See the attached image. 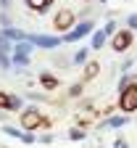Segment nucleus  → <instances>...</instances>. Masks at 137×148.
I'll return each mask as SVG.
<instances>
[{
	"mask_svg": "<svg viewBox=\"0 0 137 148\" xmlns=\"http://www.w3.org/2000/svg\"><path fill=\"white\" fill-rule=\"evenodd\" d=\"M100 3H108V0H100Z\"/></svg>",
	"mask_w": 137,
	"mask_h": 148,
	"instance_id": "28",
	"label": "nucleus"
},
{
	"mask_svg": "<svg viewBox=\"0 0 137 148\" xmlns=\"http://www.w3.org/2000/svg\"><path fill=\"white\" fill-rule=\"evenodd\" d=\"M27 42L34 50H55L63 45L61 34H45V32H27Z\"/></svg>",
	"mask_w": 137,
	"mask_h": 148,
	"instance_id": "2",
	"label": "nucleus"
},
{
	"mask_svg": "<svg viewBox=\"0 0 137 148\" xmlns=\"http://www.w3.org/2000/svg\"><path fill=\"white\" fill-rule=\"evenodd\" d=\"M129 82H134V79H132V77H129V74H124V77H121V79H119V92H121V90H124V87H127V85H129Z\"/></svg>",
	"mask_w": 137,
	"mask_h": 148,
	"instance_id": "24",
	"label": "nucleus"
},
{
	"mask_svg": "<svg viewBox=\"0 0 137 148\" xmlns=\"http://www.w3.org/2000/svg\"><path fill=\"white\" fill-rule=\"evenodd\" d=\"M21 108H24V101L18 95L0 90V111H5V114H21Z\"/></svg>",
	"mask_w": 137,
	"mask_h": 148,
	"instance_id": "7",
	"label": "nucleus"
},
{
	"mask_svg": "<svg viewBox=\"0 0 137 148\" xmlns=\"http://www.w3.org/2000/svg\"><path fill=\"white\" fill-rule=\"evenodd\" d=\"M106 40H108L106 32H103V29H95V32L90 34V50H100V48L106 45Z\"/></svg>",
	"mask_w": 137,
	"mask_h": 148,
	"instance_id": "12",
	"label": "nucleus"
},
{
	"mask_svg": "<svg viewBox=\"0 0 137 148\" xmlns=\"http://www.w3.org/2000/svg\"><path fill=\"white\" fill-rule=\"evenodd\" d=\"M18 122H21V130H24V132H37L40 127L48 124L45 114H42L37 106H24L21 114H18Z\"/></svg>",
	"mask_w": 137,
	"mask_h": 148,
	"instance_id": "1",
	"label": "nucleus"
},
{
	"mask_svg": "<svg viewBox=\"0 0 137 148\" xmlns=\"http://www.w3.org/2000/svg\"><path fill=\"white\" fill-rule=\"evenodd\" d=\"M0 24H3V29L11 27V16H8V11H0Z\"/></svg>",
	"mask_w": 137,
	"mask_h": 148,
	"instance_id": "23",
	"label": "nucleus"
},
{
	"mask_svg": "<svg viewBox=\"0 0 137 148\" xmlns=\"http://www.w3.org/2000/svg\"><path fill=\"white\" fill-rule=\"evenodd\" d=\"M127 29H129V32L137 29V13H129V16H127Z\"/></svg>",
	"mask_w": 137,
	"mask_h": 148,
	"instance_id": "22",
	"label": "nucleus"
},
{
	"mask_svg": "<svg viewBox=\"0 0 137 148\" xmlns=\"http://www.w3.org/2000/svg\"><path fill=\"white\" fill-rule=\"evenodd\" d=\"M0 148H8V145H0Z\"/></svg>",
	"mask_w": 137,
	"mask_h": 148,
	"instance_id": "29",
	"label": "nucleus"
},
{
	"mask_svg": "<svg viewBox=\"0 0 137 148\" xmlns=\"http://www.w3.org/2000/svg\"><path fill=\"white\" fill-rule=\"evenodd\" d=\"M24 98H29V101H45V92H34V90H29V92H24Z\"/></svg>",
	"mask_w": 137,
	"mask_h": 148,
	"instance_id": "21",
	"label": "nucleus"
},
{
	"mask_svg": "<svg viewBox=\"0 0 137 148\" xmlns=\"http://www.w3.org/2000/svg\"><path fill=\"white\" fill-rule=\"evenodd\" d=\"M37 79H40V85L45 87V92H53V90L61 87V79H58L53 71H40V77H37Z\"/></svg>",
	"mask_w": 137,
	"mask_h": 148,
	"instance_id": "9",
	"label": "nucleus"
},
{
	"mask_svg": "<svg viewBox=\"0 0 137 148\" xmlns=\"http://www.w3.org/2000/svg\"><path fill=\"white\" fill-rule=\"evenodd\" d=\"M113 148H129V145H127V140H124V138H119V140L113 143Z\"/></svg>",
	"mask_w": 137,
	"mask_h": 148,
	"instance_id": "25",
	"label": "nucleus"
},
{
	"mask_svg": "<svg viewBox=\"0 0 137 148\" xmlns=\"http://www.w3.org/2000/svg\"><path fill=\"white\" fill-rule=\"evenodd\" d=\"M32 53H34V48H32L27 40H24V42H16V45H13V53H11V64H13V66H29Z\"/></svg>",
	"mask_w": 137,
	"mask_h": 148,
	"instance_id": "6",
	"label": "nucleus"
},
{
	"mask_svg": "<svg viewBox=\"0 0 137 148\" xmlns=\"http://www.w3.org/2000/svg\"><path fill=\"white\" fill-rule=\"evenodd\" d=\"M0 69H3V71L13 69V64H11V56H8V53H0Z\"/></svg>",
	"mask_w": 137,
	"mask_h": 148,
	"instance_id": "19",
	"label": "nucleus"
},
{
	"mask_svg": "<svg viewBox=\"0 0 137 148\" xmlns=\"http://www.w3.org/2000/svg\"><path fill=\"white\" fill-rule=\"evenodd\" d=\"M76 27V13L71 11V8H58L55 11V16H53V29H58V32H71Z\"/></svg>",
	"mask_w": 137,
	"mask_h": 148,
	"instance_id": "3",
	"label": "nucleus"
},
{
	"mask_svg": "<svg viewBox=\"0 0 137 148\" xmlns=\"http://www.w3.org/2000/svg\"><path fill=\"white\" fill-rule=\"evenodd\" d=\"M37 143H53V135H40V138H37Z\"/></svg>",
	"mask_w": 137,
	"mask_h": 148,
	"instance_id": "26",
	"label": "nucleus"
},
{
	"mask_svg": "<svg viewBox=\"0 0 137 148\" xmlns=\"http://www.w3.org/2000/svg\"><path fill=\"white\" fill-rule=\"evenodd\" d=\"M119 108L124 111V114H134L137 111V82H129L119 92Z\"/></svg>",
	"mask_w": 137,
	"mask_h": 148,
	"instance_id": "4",
	"label": "nucleus"
},
{
	"mask_svg": "<svg viewBox=\"0 0 137 148\" xmlns=\"http://www.w3.org/2000/svg\"><path fill=\"white\" fill-rule=\"evenodd\" d=\"M87 53H90V48H79V50L74 53L71 64H76V66H85V64H87Z\"/></svg>",
	"mask_w": 137,
	"mask_h": 148,
	"instance_id": "15",
	"label": "nucleus"
},
{
	"mask_svg": "<svg viewBox=\"0 0 137 148\" xmlns=\"http://www.w3.org/2000/svg\"><path fill=\"white\" fill-rule=\"evenodd\" d=\"M24 5H27L32 13H48V11L55 5V0H24Z\"/></svg>",
	"mask_w": 137,
	"mask_h": 148,
	"instance_id": "10",
	"label": "nucleus"
},
{
	"mask_svg": "<svg viewBox=\"0 0 137 148\" xmlns=\"http://www.w3.org/2000/svg\"><path fill=\"white\" fill-rule=\"evenodd\" d=\"M92 32H95V21L92 18H85V21H76V27L71 32L61 34V37H63V42H79V40H85V37H90Z\"/></svg>",
	"mask_w": 137,
	"mask_h": 148,
	"instance_id": "5",
	"label": "nucleus"
},
{
	"mask_svg": "<svg viewBox=\"0 0 137 148\" xmlns=\"http://www.w3.org/2000/svg\"><path fill=\"white\" fill-rule=\"evenodd\" d=\"M82 90H85V82H74L66 92H69V98H79V95H82Z\"/></svg>",
	"mask_w": 137,
	"mask_h": 148,
	"instance_id": "17",
	"label": "nucleus"
},
{
	"mask_svg": "<svg viewBox=\"0 0 137 148\" xmlns=\"http://www.w3.org/2000/svg\"><path fill=\"white\" fill-rule=\"evenodd\" d=\"M0 8H3V11H8V8H11V0H0Z\"/></svg>",
	"mask_w": 137,
	"mask_h": 148,
	"instance_id": "27",
	"label": "nucleus"
},
{
	"mask_svg": "<svg viewBox=\"0 0 137 148\" xmlns=\"http://www.w3.org/2000/svg\"><path fill=\"white\" fill-rule=\"evenodd\" d=\"M0 32H3V37H5L8 42H13V45L27 40V32L24 29H16V27H5V29H0Z\"/></svg>",
	"mask_w": 137,
	"mask_h": 148,
	"instance_id": "11",
	"label": "nucleus"
},
{
	"mask_svg": "<svg viewBox=\"0 0 137 148\" xmlns=\"http://www.w3.org/2000/svg\"><path fill=\"white\" fill-rule=\"evenodd\" d=\"M97 74H100V64L97 61H87L85 64V79H95Z\"/></svg>",
	"mask_w": 137,
	"mask_h": 148,
	"instance_id": "13",
	"label": "nucleus"
},
{
	"mask_svg": "<svg viewBox=\"0 0 137 148\" xmlns=\"http://www.w3.org/2000/svg\"><path fill=\"white\" fill-rule=\"evenodd\" d=\"M129 122V116H108L106 122H103V127H111V130H119V127H124Z\"/></svg>",
	"mask_w": 137,
	"mask_h": 148,
	"instance_id": "14",
	"label": "nucleus"
},
{
	"mask_svg": "<svg viewBox=\"0 0 137 148\" xmlns=\"http://www.w3.org/2000/svg\"><path fill=\"white\" fill-rule=\"evenodd\" d=\"M103 32H106V37H113V34H116V21H113V18H111V21H106Z\"/></svg>",
	"mask_w": 137,
	"mask_h": 148,
	"instance_id": "20",
	"label": "nucleus"
},
{
	"mask_svg": "<svg viewBox=\"0 0 137 148\" xmlns=\"http://www.w3.org/2000/svg\"><path fill=\"white\" fill-rule=\"evenodd\" d=\"M0 53H8V56L13 53V42H8V40H5L3 32H0Z\"/></svg>",
	"mask_w": 137,
	"mask_h": 148,
	"instance_id": "18",
	"label": "nucleus"
},
{
	"mask_svg": "<svg viewBox=\"0 0 137 148\" xmlns=\"http://www.w3.org/2000/svg\"><path fill=\"white\" fill-rule=\"evenodd\" d=\"M85 138H87V132H85L82 127H71V130H69V140L79 143V140H85Z\"/></svg>",
	"mask_w": 137,
	"mask_h": 148,
	"instance_id": "16",
	"label": "nucleus"
},
{
	"mask_svg": "<svg viewBox=\"0 0 137 148\" xmlns=\"http://www.w3.org/2000/svg\"><path fill=\"white\" fill-rule=\"evenodd\" d=\"M132 40H134V34L129 29H116V34L111 37V50L116 53H127L132 48Z\"/></svg>",
	"mask_w": 137,
	"mask_h": 148,
	"instance_id": "8",
	"label": "nucleus"
}]
</instances>
